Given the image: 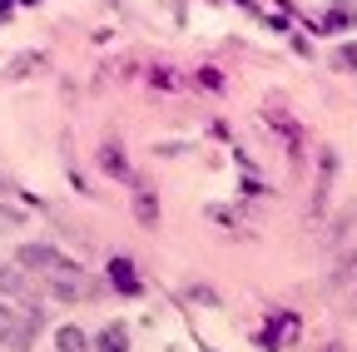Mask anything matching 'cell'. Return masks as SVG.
I'll return each mask as SVG.
<instances>
[{
    "label": "cell",
    "mask_w": 357,
    "mask_h": 352,
    "mask_svg": "<svg viewBox=\"0 0 357 352\" xmlns=\"http://www.w3.org/2000/svg\"><path fill=\"white\" fill-rule=\"evenodd\" d=\"M15 268H25L30 278H55L65 268H75V258L55 243H20L15 248Z\"/></svg>",
    "instance_id": "obj_1"
},
{
    "label": "cell",
    "mask_w": 357,
    "mask_h": 352,
    "mask_svg": "<svg viewBox=\"0 0 357 352\" xmlns=\"http://www.w3.org/2000/svg\"><path fill=\"white\" fill-rule=\"evenodd\" d=\"M337 169H342L337 149L323 144V149H318V179H312V199H307V213H312V218L328 213V199H333V184H337Z\"/></svg>",
    "instance_id": "obj_2"
},
{
    "label": "cell",
    "mask_w": 357,
    "mask_h": 352,
    "mask_svg": "<svg viewBox=\"0 0 357 352\" xmlns=\"http://www.w3.org/2000/svg\"><path fill=\"white\" fill-rule=\"evenodd\" d=\"M298 332H303L298 313L278 307V313H268V328L258 332V347H263V352H283V347H293V342H298Z\"/></svg>",
    "instance_id": "obj_3"
},
{
    "label": "cell",
    "mask_w": 357,
    "mask_h": 352,
    "mask_svg": "<svg viewBox=\"0 0 357 352\" xmlns=\"http://www.w3.org/2000/svg\"><path fill=\"white\" fill-rule=\"evenodd\" d=\"M105 273H109V288H114L119 298H144V278H139V268H134V258L114 253V258L105 263Z\"/></svg>",
    "instance_id": "obj_4"
},
{
    "label": "cell",
    "mask_w": 357,
    "mask_h": 352,
    "mask_svg": "<svg viewBox=\"0 0 357 352\" xmlns=\"http://www.w3.org/2000/svg\"><path fill=\"white\" fill-rule=\"evenodd\" d=\"M263 124L273 129V135H283L288 159H303V129H298V119H293L288 109H278V105H263Z\"/></svg>",
    "instance_id": "obj_5"
},
{
    "label": "cell",
    "mask_w": 357,
    "mask_h": 352,
    "mask_svg": "<svg viewBox=\"0 0 357 352\" xmlns=\"http://www.w3.org/2000/svg\"><path fill=\"white\" fill-rule=\"evenodd\" d=\"M40 288H45V298H55V303H79L84 298V268L75 263V268H65L55 278H40Z\"/></svg>",
    "instance_id": "obj_6"
},
{
    "label": "cell",
    "mask_w": 357,
    "mask_h": 352,
    "mask_svg": "<svg viewBox=\"0 0 357 352\" xmlns=\"http://www.w3.org/2000/svg\"><path fill=\"white\" fill-rule=\"evenodd\" d=\"M129 208H134V224L139 229H159V194L149 189V184H134V194H129Z\"/></svg>",
    "instance_id": "obj_7"
},
{
    "label": "cell",
    "mask_w": 357,
    "mask_h": 352,
    "mask_svg": "<svg viewBox=\"0 0 357 352\" xmlns=\"http://www.w3.org/2000/svg\"><path fill=\"white\" fill-rule=\"evenodd\" d=\"M40 328H45V313H40V307H25V313H20V328H15V337H10L6 352H30L35 337H40Z\"/></svg>",
    "instance_id": "obj_8"
},
{
    "label": "cell",
    "mask_w": 357,
    "mask_h": 352,
    "mask_svg": "<svg viewBox=\"0 0 357 352\" xmlns=\"http://www.w3.org/2000/svg\"><path fill=\"white\" fill-rule=\"evenodd\" d=\"M55 352H95V337H89L79 323H60L55 328Z\"/></svg>",
    "instance_id": "obj_9"
},
{
    "label": "cell",
    "mask_w": 357,
    "mask_h": 352,
    "mask_svg": "<svg viewBox=\"0 0 357 352\" xmlns=\"http://www.w3.org/2000/svg\"><path fill=\"white\" fill-rule=\"evenodd\" d=\"M352 283H357V248H347V253L333 263V273H328V288H333V293H347Z\"/></svg>",
    "instance_id": "obj_10"
},
{
    "label": "cell",
    "mask_w": 357,
    "mask_h": 352,
    "mask_svg": "<svg viewBox=\"0 0 357 352\" xmlns=\"http://www.w3.org/2000/svg\"><path fill=\"white\" fill-rule=\"evenodd\" d=\"M100 169L109 174V179H129V154H124V144L105 139V144H100Z\"/></svg>",
    "instance_id": "obj_11"
},
{
    "label": "cell",
    "mask_w": 357,
    "mask_h": 352,
    "mask_svg": "<svg viewBox=\"0 0 357 352\" xmlns=\"http://www.w3.org/2000/svg\"><path fill=\"white\" fill-rule=\"evenodd\" d=\"M40 70H45V55H40V50H20V55L6 65V79H15V84H20V79H35Z\"/></svg>",
    "instance_id": "obj_12"
},
{
    "label": "cell",
    "mask_w": 357,
    "mask_h": 352,
    "mask_svg": "<svg viewBox=\"0 0 357 352\" xmlns=\"http://www.w3.org/2000/svg\"><path fill=\"white\" fill-rule=\"evenodd\" d=\"M30 293V273L15 263H0V298H25Z\"/></svg>",
    "instance_id": "obj_13"
},
{
    "label": "cell",
    "mask_w": 357,
    "mask_h": 352,
    "mask_svg": "<svg viewBox=\"0 0 357 352\" xmlns=\"http://www.w3.org/2000/svg\"><path fill=\"white\" fill-rule=\"evenodd\" d=\"M95 352H129V328L124 323H105L95 332Z\"/></svg>",
    "instance_id": "obj_14"
},
{
    "label": "cell",
    "mask_w": 357,
    "mask_h": 352,
    "mask_svg": "<svg viewBox=\"0 0 357 352\" xmlns=\"http://www.w3.org/2000/svg\"><path fill=\"white\" fill-rule=\"evenodd\" d=\"M15 328H20V307H10L6 298H0V352L10 347V337H15Z\"/></svg>",
    "instance_id": "obj_15"
},
{
    "label": "cell",
    "mask_w": 357,
    "mask_h": 352,
    "mask_svg": "<svg viewBox=\"0 0 357 352\" xmlns=\"http://www.w3.org/2000/svg\"><path fill=\"white\" fill-rule=\"evenodd\" d=\"M352 229H357V204H352V208H342V213L333 218V234H328V243H342Z\"/></svg>",
    "instance_id": "obj_16"
},
{
    "label": "cell",
    "mask_w": 357,
    "mask_h": 352,
    "mask_svg": "<svg viewBox=\"0 0 357 352\" xmlns=\"http://www.w3.org/2000/svg\"><path fill=\"white\" fill-rule=\"evenodd\" d=\"M184 298H189V303H204V307H218V293H213L208 283H189Z\"/></svg>",
    "instance_id": "obj_17"
},
{
    "label": "cell",
    "mask_w": 357,
    "mask_h": 352,
    "mask_svg": "<svg viewBox=\"0 0 357 352\" xmlns=\"http://www.w3.org/2000/svg\"><path fill=\"white\" fill-rule=\"evenodd\" d=\"M333 65L347 70V75H357V45H337V50H333Z\"/></svg>",
    "instance_id": "obj_18"
},
{
    "label": "cell",
    "mask_w": 357,
    "mask_h": 352,
    "mask_svg": "<svg viewBox=\"0 0 357 352\" xmlns=\"http://www.w3.org/2000/svg\"><path fill=\"white\" fill-rule=\"evenodd\" d=\"M0 229H25V208H10L0 199Z\"/></svg>",
    "instance_id": "obj_19"
},
{
    "label": "cell",
    "mask_w": 357,
    "mask_h": 352,
    "mask_svg": "<svg viewBox=\"0 0 357 352\" xmlns=\"http://www.w3.org/2000/svg\"><path fill=\"white\" fill-rule=\"evenodd\" d=\"M149 84H154V90H174V70H169V65L149 70Z\"/></svg>",
    "instance_id": "obj_20"
},
{
    "label": "cell",
    "mask_w": 357,
    "mask_h": 352,
    "mask_svg": "<svg viewBox=\"0 0 357 352\" xmlns=\"http://www.w3.org/2000/svg\"><path fill=\"white\" fill-rule=\"evenodd\" d=\"M199 84H204V90H223V75H218L213 65H204V70H199Z\"/></svg>",
    "instance_id": "obj_21"
},
{
    "label": "cell",
    "mask_w": 357,
    "mask_h": 352,
    "mask_svg": "<svg viewBox=\"0 0 357 352\" xmlns=\"http://www.w3.org/2000/svg\"><path fill=\"white\" fill-rule=\"evenodd\" d=\"M347 313H352V318H357V283H352V288H347Z\"/></svg>",
    "instance_id": "obj_22"
},
{
    "label": "cell",
    "mask_w": 357,
    "mask_h": 352,
    "mask_svg": "<svg viewBox=\"0 0 357 352\" xmlns=\"http://www.w3.org/2000/svg\"><path fill=\"white\" fill-rule=\"evenodd\" d=\"M318 352H347V342H328V347H318Z\"/></svg>",
    "instance_id": "obj_23"
},
{
    "label": "cell",
    "mask_w": 357,
    "mask_h": 352,
    "mask_svg": "<svg viewBox=\"0 0 357 352\" xmlns=\"http://www.w3.org/2000/svg\"><path fill=\"white\" fill-rule=\"evenodd\" d=\"M0 199H6V174H0Z\"/></svg>",
    "instance_id": "obj_24"
},
{
    "label": "cell",
    "mask_w": 357,
    "mask_h": 352,
    "mask_svg": "<svg viewBox=\"0 0 357 352\" xmlns=\"http://www.w3.org/2000/svg\"><path fill=\"white\" fill-rule=\"evenodd\" d=\"M204 352H213V347H204Z\"/></svg>",
    "instance_id": "obj_25"
}]
</instances>
